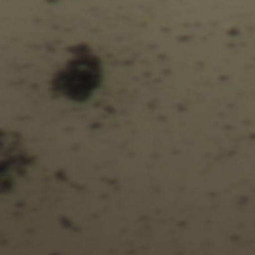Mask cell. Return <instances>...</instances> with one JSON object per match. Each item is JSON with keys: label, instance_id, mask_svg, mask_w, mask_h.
<instances>
[{"label": "cell", "instance_id": "obj_1", "mask_svg": "<svg viewBox=\"0 0 255 255\" xmlns=\"http://www.w3.org/2000/svg\"><path fill=\"white\" fill-rule=\"evenodd\" d=\"M100 64L91 54L73 57L55 79L57 90L69 99L85 100L100 82Z\"/></svg>", "mask_w": 255, "mask_h": 255}]
</instances>
